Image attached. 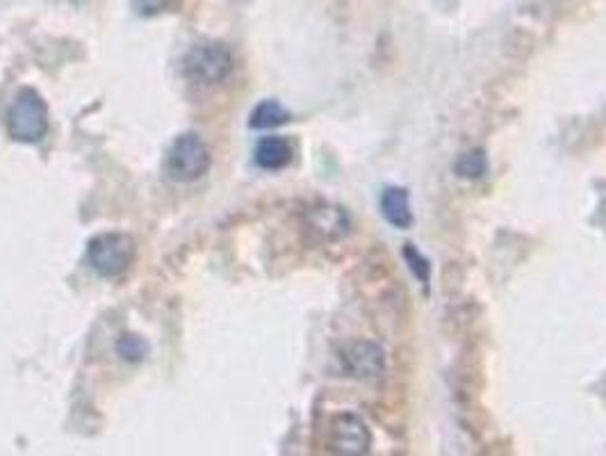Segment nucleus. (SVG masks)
Returning a JSON list of instances; mask_svg holds the SVG:
<instances>
[{"mask_svg": "<svg viewBox=\"0 0 606 456\" xmlns=\"http://www.w3.org/2000/svg\"><path fill=\"white\" fill-rule=\"evenodd\" d=\"M8 133L23 144H37L48 133V105L33 87H23L8 110Z\"/></svg>", "mask_w": 606, "mask_h": 456, "instance_id": "obj_1", "label": "nucleus"}, {"mask_svg": "<svg viewBox=\"0 0 606 456\" xmlns=\"http://www.w3.org/2000/svg\"><path fill=\"white\" fill-rule=\"evenodd\" d=\"M87 260L105 279L124 274L135 260V242L126 233H101L89 240Z\"/></svg>", "mask_w": 606, "mask_h": 456, "instance_id": "obj_2", "label": "nucleus"}, {"mask_svg": "<svg viewBox=\"0 0 606 456\" xmlns=\"http://www.w3.org/2000/svg\"><path fill=\"white\" fill-rule=\"evenodd\" d=\"M233 53L217 42H205L190 48L183 59L186 76L201 85H217L233 71Z\"/></svg>", "mask_w": 606, "mask_h": 456, "instance_id": "obj_3", "label": "nucleus"}, {"mask_svg": "<svg viewBox=\"0 0 606 456\" xmlns=\"http://www.w3.org/2000/svg\"><path fill=\"white\" fill-rule=\"evenodd\" d=\"M210 163L212 158L205 142L194 133H186L176 137L173 144L169 146L165 167L173 180L190 182L201 178L210 169Z\"/></svg>", "mask_w": 606, "mask_h": 456, "instance_id": "obj_4", "label": "nucleus"}, {"mask_svg": "<svg viewBox=\"0 0 606 456\" xmlns=\"http://www.w3.org/2000/svg\"><path fill=\"white\" fill-rule=\"evenodd\" d=\"M343 370L354 379H379L385 370V354L372 341H351L340 349Z\"/></svg>", "mask_w": 606, "mask_h": 456, "instance_id": "obj_5", "label": "nucleus"}, {"mask_svg": "<svg viewBox=\"0 0 606 456\" xmlns=\"http://www.w3.org/2000/svg\"><path fill=\"white\" fill-rule=\"evenodd\" d=\"M330 447L336 454L360 456L372 447V434L368 424L356 413H338L330 422Z\"/></svg>", "mask_w": 606, "mask_h": 456, "instance_id": "obj_6", "label": "nucleus"}, {"mask_svg": "<svg viewBox=\"0 0 606 456\" xmlns=\"http://www.w3.org/2000/svg\"><path fill=\"white\" fill-rule=\"evenodd\" d=\"M308 231L317 235L319 240H338L349 231V220L345 215L343 208L336 205H315L308 210L306 218Z\"/></svg>", "mask_w": 606, "mask_h": 456, "instance_id": "obj_7", "label": "nucleus"}, {"mask_svg": "<svg viewBox=\"0 0 606 456\" xmlns=\"http://www.w3.org/2000/svg\"><path fill=\"white\" fill-rule=\"evenodd\" d=\"M294 158V148L290 144V140L271 135V137H262L256 146V163L262 169L269 171H279L285 169Z\"/></svg>", "mask_w": 606, "mask_h": 456, "instance_id": "obj_8", "label": "nucleus"}, {"mask_svg": "<svg viewBox=\"0 0 606 456\" xmlns=\"http://www.w3.org/2000/svg\"><path fill=\"white\" fill-rule=\"evenodd\" d=\"M381 212L388 224L395 229H408L413 224L411 197L404 188H385L381 194Z\"/></svg>", "mask_w": 606, "mask_h": 456, "instance_id": "obj_9", "label": "nucleus"}, {"mask_svg": "<svg viewBox=\"0 0 606 456\" xmlns=\"http://www.w3.org/2000/svg\"><path fill=\"white\" fill-rule=\"evenodd\" d=\"M290 119V112L279 103V101H262L254 108L251 112V119H249V126L251 129H258V131H265V129H277V126H283L285 121Z\"/></svg>", "mask_w": 606, "mask_h": 456, "instance_id": "obj_10", "label": "nucleus"}, {"mask_svg": "<svg viewBox=\"0 0 606 456\" xmlns=\"http://www.w3.org/2000/svg\"><path fill=\"white\" fill-rule=\"evenodd\" d=\"M453 169H457L459 176L463 178H479L486 174L489 169V160L486 156H483V151H468V154H463L457 163H453Z\"/></svg>", "mask_w": 606, "mask_h": 456, "instance_id": "obj_11", "label": "nucleus"}, {"mask_svg": "<svg viewBox=\"0 0 606 456\" xmlns=\"http://www.w3.org/2000/svg\"><path fill=\"white\" fill-rule=\"evenodd\" d=\"M116 352L119 356L128 360V363H139L146 358L148 354V345L144 338L135 336V333H126V336H121L116 343Z\"/></svg>", "mask_w": 606, "mask_h": 456, "instance_id": "obj_12", "label": "nucleus"}, {"mask_svg": "<svg viewBox=\"0 0 606 456\" xmlns=\"http://www.w3.org/2000/svg\"><path fill=\"white\" fill-rule=\"evenodd\" d=\"M404 258H406L411 271L417 277V281H422V283H429L431 281V265H429V260L424 258L417 252V247L411 245V242H408V245H404Z\"/></svg>", "mask_w": 606, "mask_h": 456, "instance_id": "obj_13", "label": "nucleus"}, {"mask_svg": "<svg viewBox=\"0 0 606 456\" xmlns=\"http://www.w3.org/2000/svg\"><path fill=\"white\" fill-rule=\"evenodd\" d=\"M173 0H133V8L139 16H158L171 8Z\"/></svg>", "mask_w": 606, "mask_h": 456, "instance_id": "obj_14", "label": "nucleus"}]
</instances>
